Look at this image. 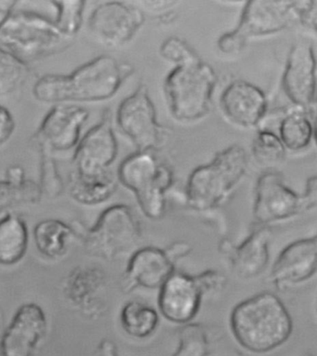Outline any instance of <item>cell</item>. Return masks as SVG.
<instances>
[{"mask_svg": "<svg viewBox=\"0 0 317 356\" xmlns=\"http://www.w3.org/2000/svg\"><path fill=\"white\" fill-rule=\"evenodd\" d=\"M132 65L103 54L69 74H47L33 86V95L45 104L97 103L111 99L132 75Z\"/></svg>", "mask_w": 317, "mask_h": 356, "instance_id": "obj_1", "label": "cell"}, {"mask_svg": "<svg viewBox=\"0 0 317 356\" xmlns=\"http://www.w3.org/2000/svg\"><path fill=\"white\" fill-rule=\"evenodd\" d=\"M230 327L240 346L250 353H266L288 341L293 323L277 295L262 292L234 307Z\"/></svg>", "mask_w": 317, "mask_h": 356, "instance_id": "obj_2", "label": "cell"}, {"mask_svg": "<svg viewBox=\"0 0 317 356\" xmlns=\"http://www.w3.org/2000/svg\"><path fill=\"white\" fill-rule=\"evenodd\" d=\"M74 40L53 19L32 10H15L0 27V47L27 65L67 51Z\"/></svg>", "mask_w": 317, "mask_h": 356, "instance_id": "obj_3", "label": "cell"}, {"mask_svg": "<svg viewBox=\"0 0 317 356\" xmlns=\"http://www.w3.org/2000/svg\"><path fill=\"white\" fill-rule=\"evenodd\" d=\"M248 163L244 147L233 145L218 152L210 163L196 167L188 178V205L200 212L218 207L244 177Z\"/></svg>", "mask_w": 317, "mask_h": 356, "instance_id": "obj_4", "label": "cell"}, {"mask_svg": "<svg viewBox=\"0 0 317 356\" xmlns=\"http://www.w3.org/2000/svg\"><path fill=\"white\" fill-rule=\"evenodd\" d=\"M217 81L215 70L200 57L176 65L164 83L169 111L174 119L192 122L207 116L212 108Z\"/></svg>", "mask_w": 317, "mask_h": 356, "instance_id": "obj_5", "label": "cell"}, {"mask_svg": "<svg viewBox=\"0 0 317 356\" xmlns=\"http://www.w3.org/2000/svg\"><path fill=\"white\" fill-rule=\"evenodd\" d=\"M117 180L132 191L144 216L153 220L162 218L173 172L154 152H136L128 156L117 170Z\"/></svg>", "mask_w": 317, "mask_h": 356, "instance_id": "obj_6", "label": "cell"}, {"mask_svg": "<svg viewBox=\"0 0 317 356\" xmlns=\"http://www.w3.org/2000/svg\"><path fill=\"white\" fill-rule=\"evenodd\" d=\"M294 21V1L250 0L246 2L236 29L221 35L217 47L224 54L236 56L250 38L277 34Z\"/></svg>", "mask_w": 317, "mask_h": 356, "instance_id": "obj_7", "label": "cell"}, {"mask_svg": "<svg viewBox=\"0 0 317 356\" xmlns=\"http://www.w3.org/2000/svg\"><path fill=\"white\" fill-rule=\"evenodd\" d=\"M142 239L140 221L128 205H112L101 213L84 238L90 257L113 261L130 253Z\"/></svg>", "mask_w": 317, "mask_h": 356, "instance_id": "obj_8", "label": "cell"}, {"mask_svg": "<svg viewBox=\"0 0 317 356\" xmlns=\"http://www.w3.org/2000/svg\"><path fill=\"white\" fill-rule=\"evenodd\" d=\"M316 204V177L309 178L305 193H298L284 183L280 174L266 172L257 180L253 216L258 226H265L314 209Z\"/></svg>", "mask_w": 317, "mask_h": 356, "instance_id": "obj_9", "label": "cell"}, {"mask_svg": "<svg viewBox=\"0 0 317 356\" xmlns=\"http://www.w3.org/2000/svg\"><path fill=\"white\" fill-rule=\"evenodd\" d=\"M116 119L119 130L132 141L137 152H155L168 138V128L158 122L157 111L146 85H140L121 101Z\"/></svg>", "mask_w": 317, "mask_h": 356, "instance_id": "obj_10", "label": "cell"}, {"mask_svg": "<svg viewBox=\"0 0 317 356\" xmlns=\"http://www.w3.org/2000/svg\"><path fill=\"white\" fill-rule=\"evenodd\" d=\"M192 248L185 242H177L166 249L146 246L131 254L122 278L126 293L136 289H157L173 275L175 263L187 256Z\"/></svg>", "mask_w": 317, "mask_h": 356, "instance_id": "obj_11", "label": "cell"}, {"mask_svg": "<svg viewBox=\"0 0 317 356\" xmlns=\"http://www.w3.org/2000/svg\"><path fill=\"white\" fill-rule=\"evenodd\" d=\"M89 118V111L76 104L54 105L35 131V144L53 155L75 150Z\"/></svg>", "mask_w": 317, "mask_h": 356, "instance_id": "obj_12", "label": "cell"}, {"mask_svg": "<svg viewBox=\"0 0 317 356\" xmlns=\"http://www.w3.org/2000/svg\"><path fill=\"white\" fill-rule=\"evenodd\" d=\"M144 23V13L138 8L108 1L92 10L87 19V29L101 45L119 48L132 40Z\"/></svg>", "mask_w": 317, "mask_h": 356, "instance_id": "obj_13", "label": "cell"}, {"mask_svg": "<svg viewBox=\"0 0 317 356\" xmlns=\"http://www.w3.org/2000/svg\"><path fill=\"white\" fill-rule=\"evenodd\" d=\"M119 154V143L110 111L103 113L100 122L92 126L74 150V170L83 174L108 171Z\"/></svg>", "mask_w": 317, "mask_h": 356, "instance_id": "obj_14", "label": "cell"}, {"mask_svg": "<svg viewBox=\"0 0 317 356\" xmlns=\"http://www.w3.org/2000/svg\"><path fill=\"white\" fill-rule=\"evenodd\" d=\"M284 92L297 108L314 111L316 103V59L313 45L292 46L282 78Z\"/></svg>", "mask_w": 317, "mask_h": 356, "instance_id": "obj_15", "label": "cell"}, {"mask_svg": "<svg viewBox=\"0 0 317 356\" xmlns=\"http://www.w3.org/2000/svg\"><path fill=\"white\" fill-rule=\"evenodd\" d=\"M45 312L37 303L19 307L0 339V356H33L47 334Z\"/></svg>", "mask_w": 317, "mask_h": 356, "instance_id": "obj_16", "label": "cell"}, {"mask_svg": "<svg viewBox=\"0 0 317 356\" xmlns=\"http://www.w3.org/2000/svg\"><path fill=\"white\" fill-rule=\"evenodd\" d=\"M204 295L196 275L175 272L160 289L158 308L168 321L188 324L198 316Z\"/></svg>", "mask_w": 317, "mask_h": 356, "instance_id": "obj_17", "label": "cell"}, {"mask_svg": "<svg viewBox=\"0 0 317 356\" xmlns=\"http://www.w3.org/2000/svg\"><path fill=\"white\" fill-rule=\"evenodd\" d=\"M317 270L316 237L298 240L284 248L271 270V281L280 291L305 283Z\"/></svg>", "mask_w": 317, "mask_h": 356, "instance_id": "obj_18", "label": "cell"}, {"mask_svg": "<svg viewBox=\"0 0 317 356\" xmlns=\"http://www.w3.org/2000/svg\"><path fill=\"white\" fill-rule=\"evenodd\" d=\"M65 298L87 316L97 317L105 309L108 280L95 266H79L71 270L64 283Z\"/></svg>", "mask_w": 317, "mask_h": 356, "instance_id": "obj_19", "label": "cell"}, {"mask_svg": "<svg viewBox=\"0 0 317 356\" xmlns=\"http://www.w3.org/2000/svg\"><path fill=\"white\" fill-rule=\"evenodd\" d=\"M223 114L234 124L258 127L267 112L266 95L261 88L246 81L231 82L221 95Z\"/></svg>", "mask_w": 317, "mask_h": 356, "instance_id": "obj_20", "label": "cell"}, {"mask_svg": "<svg viewBox=\"0 0 317 356\" xmlns=\"http://www.w3.org/2000/svg\"><path fill=\"white\" fill-rule=\"evenodd\" d=\"M272 232L266 226H257L244 242L234 245L228 239L221 241L220 250L228 257L232 270L239 278L258 277L269 263V242Z\"/></svg>", "mask_w": 317, "mask_h": 356, "instance_id": "obj_21", "label": "cell"}, {"mask_svg": "<svg viewBox=\"0 0 317 356\" xmlns=\"http://www.w3.org/2000/svg\"><path fill=\"white\" fill-rule=\"evenodd\" d=\"M117 190V178L110 169L97 174H83L73 169L68 177L71 198L80 204H103L108 201Z\"/></svg>", "mask_w": 317, "mask_h": 356, "instance_id": "obj_22", "label": "cell"}, {"mask_svg": "<svg viewBox=\"0 0 317 356\" xmlns=\"http://www.w3.org/2000/svg\"><path fill=\"white\" fill-rule=\"evenodd\" d=\"M29 232L21 216L9 213L0 219V265L20 262L28 248Z\"/></svg>", "mask_w": 317, "mask_h": 356, "instance_id": "obj_23", "label": "cell"}, {"mask_svg": "<svg viewBox=\"0 0 317 356\" xmlns=\"http://www.w3.org/2000/svg\"><path fill=\"white\" fill-rule=\"evenodd\" d=\"M314 111L294 106L286 111L280 125V140L286 149L302 152L307 149L314 136Z\"/></svg>", "mask_w": 317, "mask_h": 356, "instance_id": "obj_24", "label": "cell"}, {"mask_svg": "<svg viewBox=\"0 0 317 356\" xmlns=\"http://www.w3.org/2000/svg\"><path fill=\"white\" fill-rule=\"evenodd\" d=\"M74 229L59 219H45L35 225L34 240L38 252L48 259H55L65 256Z\"/></svg>", "mask_w": 317, "mask_h": 356, "instance_id": "obj_25", "label": "cell"}, {"mask_svg": "<svg viewBox=\"0 0 317 356\" xmlns=\"http://www.w3.org/2000/svg\"><path fill=\"white\" fill-rule=\"evenodd\" d=\"M120 324L128 335L136 339L151 336L160 325L157 312L148 304L128 301L120 312Z\"/></svg>", "mask_w": 317, "mask_h": 356, "instance_id": "obj_26", "label": "cell"}, {"mask_svg": "<svg viewBox=\"0 0 317 356\" xmlns=\"http://www.w3.org/2000/svg\"><path fill=\"white\" fill-rule=\"evenodd\" d=\"M31 73L29 65L0 47V97L21 90Z\"/></svg>", "mask_w": 317, "mask_h": 356, "instance_id": "obj_27", "label": "cell"}, {"mask_svg": "<svg viewBox=\"0 0 317 356\" xmlns=\"http://www.w3.org/2000/svg\"><path fill=\"white\" fill-rule=\"evenodd\" d=\"M42 196L40 185L33 180L26 179L21 185L0 180V213L20 205L37 204Z\"/></svg>", "mask_w": 317, "mask_h": 356, "instance_id": "obj_28", "label": "cell"}, {"mask_svg": "<svg viewBox=\"0 0 317 356\" xmlns=\"http://www.w3.org/2000/svg\"><path fill=\"white\" fill-rule=\"evenodd\" d=\"M50 3L55 10L54 23L68 37L76 38L83 26L85 7L83 0H54Z\"/></svg>", "mask_w": 317, "mask_h": 356, "instance_id": "obj_29", "label": "cell"}, {"mask_svg": "<svg viewBox=\"0 0 317 356\" xmlns=\"http://www.w3.org/2000/svg\"><path fill=\"white\" fill-rule=\"evenodd\" d=\"M179 346L172 356H209V341L206 328L188 323L179 330Z\"/></svg>", "mask_w": 317, "mask_h": 356, "instance_id": "obj_30", "label": "cell"}, {"mask_svg": "<svg viewBox=\"0 0 317 356\" xmlns=\"http://www.w3.org/2000/svg\"><path fill=\"white\" fill-rule=\"evenodd\" d=\"M286 149L280 136L268 129H259L252 143V155L257 163L275 164L280 163Z\"/></svg>", "mask_w": 317, "mask_h": 356, "instance_id": "obj_31", "label": "cell"}, {"mask_svg": "<svg viewBox=\"0 0 317 356\" xmlns=\"http://www.w3.org/2000/svg\"><path fill=\"white\" fill-rule=\"evenodd\" d=\"M41 153L40 164V187L43 194L50 198H57L64 191V181L59 174L53 154L40 149Z\"/></svg>", "mask_w": 317, "mask_h": 356, "instance_id": "obj_32", "label": "cell"}, {"mask_svg": "<svg viewBox=\"0 0 317 356\" xmlns=\"http://www.w3.org/2000/svg\"><path fill=\"white\" fill-rule=\"evenodd\" d=\"M160 51L164 59L176 65L199 58L198 54L185 40L178 37L166 38L161 44Z\"/></svg>", "mask_w": 317, "mask_h": 356, "instance_id": "obj_33", "label": "cell"}, {"mask_svg": "<svg viewBox=\"0 0 317 356\" xmlns=\"http://www.w3.org/2000/svg\"><path fill=\"white\" fill-rule=\"evenodd\" d=\"M316 0L311 1H294L295 19L306 29H316Z\"/></svg>", "mask_w": 317, "mask_h": 356, "instance_id": "obj_34", "label": "cell"}, {"mask_svg": "<svg viewBox=\"0 0 317 356\" xmlns=\"http://www.w3.org/2000/svg\"><path fill=\"white\" fill-rule=\"evenodd\" d=\"M16 129V122L12 112L0 105V146L12 138Z\"/></svg>", "mask_w": 317, "mask_h": 356, "instance_id": "obj_35", "label": "cell"}, {"mask_svg": "<svg viewBox=\"0 0 317 356\" xmlns=\"http://www.w3.org/2000/svg\"><path fill=\"white\" fill-rule=\"evenodd\" d=\"M26 179V172H24L23 167L20 165L10 166L7 169L6 174H5V180L12 183V184H23Z\"/></svg>", "mask_w": 317, "mask_h": 356, "instance_id": "obj_36", "label": "cell"}, {"mask_svg": "<svg viewBox=\"0 0 317 356\" xmlns=\"http://www.w3.org/2000/svg\"><path fill=\"white\" fill-rule=\"evenodd\" d=\"M18 2L15 0H0V27L3 26L16 10Z\"/></svg>", "mask_w": 317, "mask_h": 356, "instance_id": "obj_37", "label": "cell"}, {"mask_svg": "<svg viewBox=\"0 0 317 356\" xmlns=\"http://www.w3.org/2000/svg\"><path fill=\"white\" fill-rule=\"evenodd\" d=\"M96 356H119L117 348L111 339H103L98 345Z\"/></svg>", "mask_w": 317, "mask_h": 356, "instance_id": "obj_38", "label": "cell"}, {"mask_svg": "<svg viewBox=\"0 0 317 356\" xmlns=\"http://www.w3.org/2000/svg\"><path fill=\"white\" fill-rule=\"evenodd\" d=\"M1 325H2V314H1V311H0V330H1Z\"/></svg>", "mask_w": 317, "mask_h": 356, "instance_id": "obj_39", "label": "cell"}, {"mask_svg": "<svg viewBox=\"0 0 317 356\" xmlns=\"http://www.w3.org/2000/svg\"><path fill=\"white\" fill-rule=\"evenodd\" d=\"M305 356H314V355H310V353H309V355H306Z\"/></svg>", "mask_w": 317, "mask_h": 356, "instance_id": "obj_40", "label": "cell"}]
</instances>
